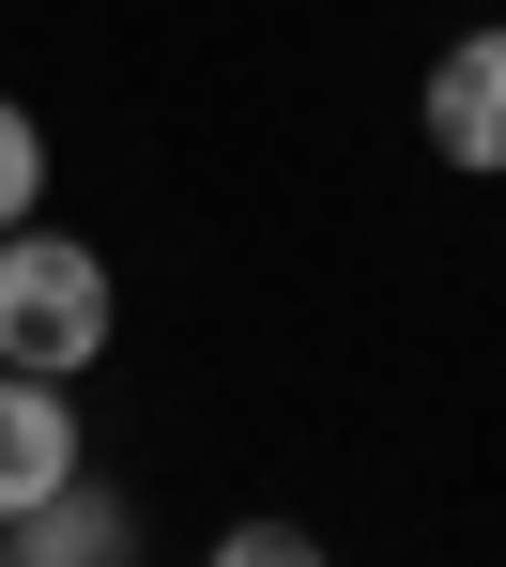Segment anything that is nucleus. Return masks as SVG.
<instances>
[{
  "instance_id": "3",
  "label": "nucleus",
  "mask_w": 506,
  "mask_h": 567,
  "mask_svg": "<svg viewBox=\"0 0 506 567\" xmlns=\"http://www.w3.org/2000/svg\"><path fill=\"white\" fill-rule=\"evenodd\" d=\"M430 154L476 169V185H506V31H461L430 62Z\"/></svg>"
},
{
  "instance_id": "5",
  "label": "nucleus",
  "mask_w": 506,
  "mask_h": 567,
  "mask_svg": "<svg viewBox=\"0 0 506 567\" xmlns=\"http://www.w3.org/2000/svg\"><path fill=\"white\" fill-rule=\"evenodd\" d=\"M31 199H47V123L0 93V230H31Z\"/></svg>"
},
{
  "instance_id": "1",
  "label": "nucleus",
  "mask_w": 506,
  "mask_h": 567,
  "mask_svg": "<svg viewBox=\"0 0 506 567\" xmlns=\"http://www.w3.org/2000/svg\"><path fill=\"white\" fill-rule=\"evenodd\" d=\"M107 353V261L78 230H0V369L78 383Z\"/></svg>"
},
{
  "instance_id": "7",
  "label": "nucleus",
  "mask_w": 506,
  "mask_h": 567,
  "mask_svg": "<svg viewBox=\"0 0 506 567\" xmlns=\"http://www.w3.org/2000/svg\"><path fill=\"white\" fill-rule=\"evenodd\" d=\"M16 567H93V553H16Z\"/></svg>"
},
{
  "instance_id": "6",
  "label": "nucleus",
  "mask_w": 506,
  "mask_h": 567,
  "mask_svg": "<svg viewBox=\"0 0 506 567\" xmlns=\"http://www.w3.org/2000/svg\"><path fill=\"white\" fill-rule=\"evenodd\" d=\"M215 567H322V537H307V522H230Z\"/></svg>"
},
{
  "instance_id": "2",
  "label": "nucleus",
  "mask_w": 506,
  "mask_h": 567,
  "mask_svg": "<svg viewBox=\"0 0 506 567\" xmlns=\"http://www.w3.org/2000/svg\"><path fill=\"white\" fill-rule=\"evenodd\" d=\"M78 461H93V445H78V399H62L47 369H0V537H16Z\"/></svg>"
},
{
  "instance_id": "4",
  "label": "nucleus",
  "mask_w": 506,
  "mask_h": 567,
  "mask_svg": "<svg viewBox=\"0 0 506 567\" xmlns=\"http://www.w3.org/2000/svg\"><path fill=\"white\" fill-rule=\"evenodd\" d=\"M16 537H31V553H93V567H123V506H107V491H93V461H78L47 506H31V522H16Z\"/></svg>"
},
{
  "instance_id": "8",
  "label": "nucleus",
  "mask_w": 506,
  "mask_h": 567,
  "mask_svg": "<svg viewBox=\"0 0 506 567\" xmlns=\"http://www.w3.org/2000/svg\"><path fill=\"white\" fill-rule=\"evenodd\" d=\"M0 567H16V553H0Z\"/></svg>"
}]
</instances>
